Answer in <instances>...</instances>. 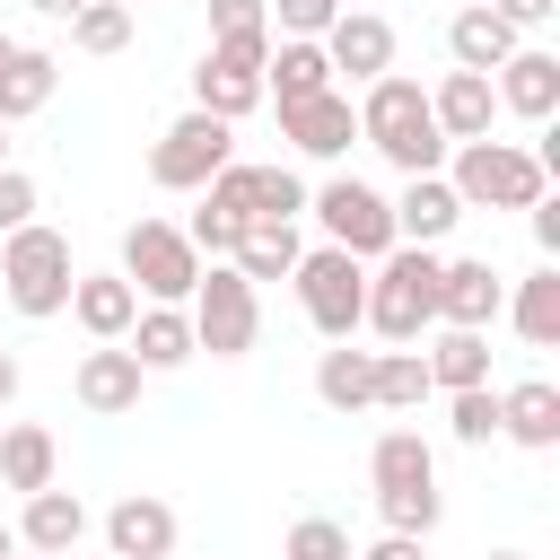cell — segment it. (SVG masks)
Wrapping results in <instances>:
<instances>
[{
	"label": "cell",
	"instance_id": "6da1fadb",
	"mask_svg": "<svg viewBox=\"0 0 560 560\" xmlns=\"http://www.w3.org/2000/svg\"><path fill=\"white\" fill-rule=\"evenodd\" d=\"M350 105H359V140H368L394 175H438V166H446V140H438V122H429V88H420V79L385 70V79H368Z\"/></svg>",
	"mask_w": 560,
	"mask_h": 560
},
{
	"label": "cell",
	"instance_id": "7a4b0ae2",
	"mask_svg": "<svg viewBox=\"0 0 560 560\" xmlns=\"http://www.w3.org/2000/svg\"><path fill=\"white\" fill-rule=\"evenodd\" d=\"M368 332H385L394 350L438 332V254L429 245H394L385 262H368Z\"/></svg>",
	"mask_w": 560,
	"mask_h": 560
},
{
	"label": "cell",
	"instance_id": "3957f363",
	"mask_svg": "<svg viewBox=\"0 0 560 560\" xmlns=\"http://www.w3.org/2000/svg\"><path fill=\"white\" fill-rule=\"evenodd\" d=\"M446 184H455V201L464 210H534L542 201V158L525 149V140H464V149H446V166H438Z\"/></svg>",
	"mask_w": 560,
	"mask_h": 560
},
{
	"label": "cell",
	"instance_id": "277c9868",
	"mask_svg": "<svg viewBox=\"0 0 560 560\" xmlns=\"http://www.w3.org/2000/svg\"><path fill=\"white\" fill-rule=\"evenodd\" d=\"M70 280H79V262H70V236H61V228L26 219L18 236H0V298H9L26 324L61 315V306H70Z\"/></svg>",
	"mask_w": 560,
	"mask_h": 560
},
{
	"label": "cell",
	"instance_id": "5b68a950",
	"mask_svg": "<svg viewBox=\"0 0 560 560\" xmlns=\"http://www.w3.org/2000/svg\"><path fill=\"white\" fill-rule=\"evenodd\" d=\"M184 315H192V350H210V359H245L262 341V289L236 280V262H201Z\"/></svg>",
	"mask_w": 560,
	"mask_h": 560
},
{
	"label": "cell",
	"instance_id": "8992f818",
	"mask_svg": "<svg viewBox=\"0 0 560 560\" xmlns=\"http://www.w3.org/2000/svg\"><path fill=\"white\" fill-rule=\"evenodd\" d=\"M306 219H315L324 245H341L350 262H385V254H394V210H385V192L359 184V175H324V184L306 192Z\"/></svg>",
	"mask_w": 560,
	"mask_h": 560
},
{
	"label": "cell",
	"instance_id": "52a82bcc",
	"mask_svg": "<svg viewBox=\"0 0 560 560\" xmlns=\"http://www.w3.org/2000/svg\"><path fill=\"white\" fill-rule=\"evenodd\" d=\"M122 280H131L140 306H184L192 280H201V254L184 245L175 219H131L122 228Z\"/></svg>",
	"mask_w": 560,
	"mask_h": 560
},
{
	"label": "cell",
	"instance_id": "ba28073f",
	"mask_svg": "<svg viewBox=\"0 0 560 560\" xmlns=\"http://www.w3.org/2000/svg\"><path fill=\"white\" fill-rule=\"evenodd\" d=\"M289 289H298V306H306V324L324 341H350L359 315H368V262H350L341 245H306L298 271H289Z\"/></svg>",
	"mask_w": 560,
	"mask_h": 560
},
{
	"label": "cell",
	"instance_id": "9c48e42d",
	"mask_svg": "<svg viewBox=\"0 0 560 560\" xmlns=\"http://www.w3.org/2000/svg\"><path fill=\"white\" fill-rule=\"evenodd\" d=\"M236 158V122H219V114H175L166 131H158V149H149V184L158 192H201L219 166Z\"/></svg>",
	"mask_w": 560,
	"mask_h": 560
},
{
	"label": "cell",
	"instance_id": "30bf717a",
	"mask_svg": "<svg viewBox=\"0 0 560 560\" xmlns=\"http://www.w3.org/2000/svg\"><path fill=\"white\" fill-rule=\"evenodd\" d=\"M262 61H271V44H210L192 70V105L219 122H245L262 105Z\"/></svg>",
	"mask_w": 560,
	"mask_h": 560
},
{
	"label": "cell",
	"instance_id": "8fae6325",
	"mask_svg": "<svg viewBox=\"0 0 560 560\" xmlns=\"http://www.w3.org/2000/svg\"><path fill=\"white\" fill-rule=\"evenodd\" d=\"M280 140H289L298 158H315V166H341V158L359 149V105H350L341 88L298 96V105H280Z\"/></svg>",
	"mask_w": 560,
	"mask_h": 560
},
{
	"label": "cell",
	"instance_id": "7c38bea8",
	"mask_svg": "<svg viewBox=\"0 0 560 560\" xmlns=\"http://www.w3.org/2000/svg\"><path fill=\"white\" fill-rule=\"evenodd\" d=\"M324 61H332V88L350 96V88H368V79L394 70V26H385L376 9H341V18L324 26Z\"/></svg>",
	"mask_w": 560,
	"mask_h": 560
},
{
	"label": "cell",
	"instance_id": "4fadbf2b",
	"mask_svg": "<svg viewBox=\"0 0 560 560\" xmlns=\"http://www.w3.org/2000/svg\"><path fill=\"white\" fill-rule=\"evenodd\" d=\"M140 385H149V368H140L122 341H88L79 368H70V394H79V411H96V420L140 411Z\"/></svg>",
	"mask_w": 560,
	"mask_h": 560
},
{
	"label": "cell",
	"instance_id": "5bb4252c",
	"mask_svg": "<svg viewBox=\"0 0 560 560\" xmlns=\"http://www.w3.org/2000/svg\"><path fill=\"white\" fill-rule=\"evenodd\" d=\"M499 306H508V280H499L481 254L438 262V324H446V332H490Z\"/></svg>",
	"mask_w": 560,
	"mask_h": 560
},
{
	"label": "cell",
	"instance_id": "9a60e30c",
	"mask_svg": "<svg viewBox=\"0 0 560 560\" xmlns=\"http://www.w3.org/2000/svg\"><path fill=\"white\" fill-rule=\"evenodd\" d=\"M490 96H499V114H516V122H551V114H560V52L516 44V52L490 70Z\"/></svg>",
	"mask_w": 560,
	"mask_h": 560
},
{
	"label": "cell",
	"instance_id": "2e32d148",
	"mask_svg": "<svg viewBox=\"0 0 560 560\" xmlns=\"http://www.w3.org/2000/svg\"><path fill=\"white\" fill-rule=\"evenodd\" d=\"M105 560H175V508L158 490H122L105 508Z\"/></svg>",
	"mask_w": 560,
	"mask_h": 560
},
{
	"label": "cell",
	"instance_id": "e0dca14e",
	"mask_svg": "<svg viewBox=\"0 0 560 560\" xmlns=\"http://www.w3.org/2000/svg\"><path fill=\"white\" fill-rule=\"evenodd\" d=\"M394 210V245H446L455 236V219H464V201H455V184L446 175H402V192L385 201Z\"/></svg>",
	"mask_w": 560,
	"mask_h": 560
},
{
	"label": "cell",
	"instance_id": "ac0fdd59",
	"mask_svg": "<svg viewBox=\"0 0 560 560\" xmlns=\"http://www.w3.org/2000/svg\"><path fill=\"white\" fill-rule=\"evenodd\" d=\"M88 542V499L79 490H35V499H18V551H44V560H70Z\"/></svg>",
	"mask_w": 560,
	"mask_h": 560
},
{
	"label": "cell",
	"instance_id": "d6986e66",
	"mask_svg": "<svg viewBox=\"0 0 560 560\" xmlns=\"http://www.w3.org/2000/svg\"><path fill=\"white\" fill-rule=\"evenodd\" d=\"M429 122H438V140H446V149H464V140H490V122H499V96H490V79H481V70H446V79L429 88Z\"/></svg>",
	"mask_w": 560,
	"mask_h": 560
},
{
	"label": "cell",
	"instance_id": "ffe728a7",
	"mask_svg": "<svg viewBox=\"0 0 560 560\" xmlns=\"http://www.w3.org/2000/svg\"><path fill=\"white\" fill-rule=\"evenodd\" d=\"M499 438L525 446V455H551V446H560V385H551V376L499 385Z\"/></svg>",
	"mask_w": 560,
	"mask_h": 560
},
{
	"label": "cell",
	"instance_id": "44dd1931",
	"mask_svg": "<svg viewBox=\"0 0 560 560\" xmlns=\"http://www.w3.org/2000/svg\"><path fill=\"white\" fill-rule=\"evenodd\" d=\"M52 481H61V438H52L44 420H0V490L35 499V490H52Z\"/></svg>",
	"mask_w": 560,
	"mask_h": 560
},
{
	"label": "cell",
	"instance_id": "7402d4cb",
	"mask_svg": "<svg viewBox=\"0 0 560 560\" xmlns=\"http://www.w3.org/2000/svg\"><path fill=\"white\" fill-rule=\"evenodd\" d=\"M516 44H525V35H516V26H508L490 0H464V9L446 18V61H455V70H481V79H490V70H499Z\"/></svg>",
	"mask_w": 560,
	"mask_h": 560
},
{
	"label": "cell",
	"instance_id": "603a6c76",
	"mask_svg": "<svg viewBox=\"0 0 560 560\" xmlns=\"http://www.w3.org/2000/svg\"><path fill=\"white\" fill-rule=\"evenodd\" d=\"M61 315H70L88 341H122V332H131V315H140V298H131V280H122V271H79Z\"/></svg>",
	"mask_w": 560,
	"mask_h": 560
},
{
	"label": "cell",
	"instance_id": "cb8c5ba5",
	"mask_svg": "<svg viewBox=\"0 0 560 560\" xmlns=\"http://www.w3.org/2000/svg\"><path fill=\"white\" fill-rule=\"evenodd\" d=\"M122 350H131L149 376H166V368L201 359V350H192V315H184V306H140V315H131V332H122Z\"/></svg>",
	"mask_w": 560,
	"mask_h": 560
},
{
	"label": "cell",
	"instance_id": "d4e9b609",
	"mask_svg": "<svg viewBox=\"0 0 560 560\" xmlns=\"http://www.w3.org/2000/svg\"><path fill=\"white\" fill-rule=\"evenodd\" d=\"M332 88V61H324V44H298V35H280L271 44V61H262V105H298V96H324Z\"/></svg>",
	"mask_w": 560,
	"mask_h": 560
},
{
	"label": "cell",
	"instance_id": "484cf974",
	"mask_svg": "<svg viewBox=\"0 0 560 560\" xmlns=\"http://www.w3.org/2000/svg\"><path fill=\"white\" fill-rule=\"evenodd\" d=\"M534 350H560V262H534L516 289H508V306H499Z\"/></svg>",
	"mask_w": 560,
	"mask_h": 560
},
{
	"label": "cell",
	"instance_id": "4316f807",
	"mask_svg": "<svg viewBox=\"0 0 560 560\" xmlns=\"http://www.w3.org/2000/svg\"><path fill=\"white\" fill-rule=\"evenodd\" d=\"M420 359H429V385L438 394H472V385H490V332H429L420 341Z\"/></svg>",
	"mask_w": 560,
	"mask_h": 560
},
{
	"label": "cell",
	"instance_id": "83f0119b",
	"mask_svg": "<svg viewBox=\"0 0 560 560\" xmlns=\"http://www.w3.org/2000/svg\"><path fill=\"white\" fill-rule=\"evenodd\" d=\"M315 402H324V411H376V350L332 341V350L315 359Z\"/></svg>",
	"mask_w": 560,
	"mask_h": 560
},
{
	"label": "cell",
	"instance_id": "f1b7e54d",
	"mask_svg": "<svg viewBox=\"0 0 560 560\" xmlns=\"http://www.w3.org/2000/svg\"><path fill=\"white\" fill-rule=\"evenodd\" d=\"M368 481L376 490H438V446L420 429H385L368 446Z\"/></svg>",
	"mask_w": 560,
	"mask_h": 560
},
{
	"label": "cell",
	"instance_id": "f546056e",
	"mask_svg": "<svg viewBox=\"0 0 560 560\" xmlns=\"http://www.w3.org/2000/svg\"><path fill=\"white\" fill-rule=\"evenodd\" d=\"M52 88H61V61H52L44 44H18V61L0 70V122L44 114V105H52Z\"/></svg>",
	"mask_w": 560,
	"mask_h": 560
},
{
	"label": "cell",
	"instance_id": "4dcf8cb0",
	"mask_svg": "<svg viewBox=\"0 0 560 560\" xmlns=\"http://www.w3.org/2000/svg\"><path fill=\"white\" fill-rule=\"evenodd\" d=\"M298 254H306V236H298V228H245L228 262H236V280H254V289H262V280H289V271H298Z\"/></svg>",
	"mask_w": 560,
	"mask_h": 560
},
{
	"label": "cell",
	"instance_id": "1f68e13d",
	"mask_svg": "<svg viewBox=\"0 0 560 560\" xmlns=\"http://www.w3.org/2000/svg\"><path fill=\"white\" fill-rule=\"evenodd\" d=\"M438 385H429V359L420 350H376V411H420Z\"/></svg>",
	"mask_w": 560,
	"mask_h": 560
},
{
	"label": "cell",
	"instance_id": "d6a6232c",
	"mask_svg": "<svg viewBox=\"0 0 560 560\" xmlns=\"http://www.w3.org/2000/svg\"><path fill=\"white\" fill-rule=\"evenodd\" d=\"M306 219V175L298 166H254V228H298Z\"/></svg>",
	"mask_w": 560,
	"mask_h": 560
},
{
	"label": "cell",
	"instance_id": "836d02e7",
	"mask_svg": "<svg viewBox=\"0 0 560 560\" xmlns=\"http://www.w3.org/2000/svg\"><path fill=\"white\" fill-rule=\"evenodd\" d=\"M70 44H79V52H96V61H105V52H122V44H131V9H122V0H88V9L70 18Z\"/></svg>",
	"mask_w": 560,
	"mask_h": 560
},
{
	"label": "cell",
	"instance_id": "e575fe53",
	"mask_svg": "<svg viewBox=\"0 0 560 560\" xmlns=\"http://www.w3.org/2000/svg\"><path fill=\"white\" fill-rule=\"evenodd\" d=\"M376 516H385V534L429 542V534H438V516H446V499H438V490H376Z\"/></svg>",
	"mask_w": 560,
	"mask_h": 560
},
{
	"label": "cell",
	"instance_id": "d590c367",
	"mask_svg": "<svg viewBox=\"0 0 560 560\" xmlns=\"http://www.w3.org/2000/svg\"><path fill=\"white\" fill-rule=\"evenodd\" d=\"M446 429H455V446H490V438H499V385L446 394Z\"/></svg>",
	"mask_w": 560,
	"mask_h": 560
},
{
	"label": "cell",
	"instance_id": "8d00e7d4",
	"mask_svg": "<svg viewBox=\"0 0 560 560\" xmlns=\"http://www.w3.org/2000/svg\"><path fill=\"white\" fill-rule=\"evenodd\" d=\"M280 560H350V534H341L332 516H298V525L280 534Z\"/></svg>",
	"mask_w": 560,
	"mask_h": 560
},
{
	"label": "cell",
	"instance_id": "74e56055",
	"mask_svg": "<svg viewBox=\"0 0 560 560\" xmlns=\"http://www.w3.org/2000/svg\"><path fill=\"white\" fill-rule=\"evenodd\" d=\"M210 44H271L262 0H210Z\"/></svg>",
	"mask_w": 560,
	"mask_h": 560
},
{
	"label": "cell",
	"instance_id": "f35d334b",
	"mask_svg": "<svg viewBox=\"0 0 560 560\" xmlns=\"http://www.w3.org/2000/svg\"><path fill=\"white\" fill-rule=\"evenodd\" d=\"M262 18L280 35H298V44H324V26L341 18V0H262Z\"/></svg>",
	"mask_w": 560,
	"mask_h": 560
},
{
	"label": "cell",
	"instance_id": "ab89813d",
	"mask_svg": "<svg viewBox=\"0 0 560 560\" xmlns=\"http://www.w3.org/2000/svg\"><path fill=\"white\" fill-rule=\"evenodd\" d=\"M35 210H44V201H35V175H26V166H0V236H18Z\"/></svg>",
	"mask_w": 560,
	"mask_h": 560
},
{
	"label": "cell",
	"instance_id": "60d3db41",
	"mask_svg": "<svg viewBox=\"0 0 560 560\" xmlns=\"http://www.w3.org/2000/svg\"><path fill=\"white\" fill-rule=\"evenodd\" d=\"M490 9H499L516 35H534V26H551V18H560V0H490Z\"/></svg>",
	"mask_w": 560,
	"mask_h": 560
},
{
	"label": "cell",
	"instance_id": "b9f144b4",
	"mask_svg": "<svg viewBox=\"0 0 560 560\" xmlns=\"http://www.w3.org/2000/svg\"><path fill=\"white\" fill-rule=\"evenodd\" d=\"M525 219H534V245H542V262H560V201L542 192V201H534Z\"/></svg>",
	"mask_w": 560,
	"mask_h": 560
},
{
	"label": "cell",
	"instance_id": "7bdbcfd3",
	"mask_svg": "<svg viewBox=\"0 0 560 560\" xmlns=\"http://www.w3.org/2000/svg\"><path fill=\"white\" fill-rule=\"evenodd\" d=\"M350 560H429V551H420L411 534H376V542H368V551H350Z\"/></svg>",
	"mask_w": 560,
	"mask_h": 560
},
{
	"label": "cell",
	"instance_id": "ee69618b",
	"mask_svg": "<svg viewBox=\"0 0 560 560\" xmlns=\"http://www.w3.org/2000/svg\"><path fill=\"white\" fill-rule=\"evenodd\" d=\"M18 385H26V368H18V350H0V411L18 402Z\"/></svg>",
	"mask_w": 560,
	"mask_h": 560
},
{
	"label": "cell",
	"instance_id": "f6af8a7d",
	"mask_svg": "<svg viewBox=\"0 0 560 560\" xmlns=\"http://www.w3.org/2000/svg\"><path fill=\"white\" fill-rule=\"evenodd\" d=\"M26 9H35V18H52V26H70V18L88 9V0H26Z\"/></svg>",
	"mask_w": 560,
	"mask_h": 560
},
{
	"label": "cell",
	"instance_id": "bcb514c9",
	"mask_svg": "<svg viewBox=\"0 0 560 560\" xmlns=\"http://www.w3.org/2000/svg\"><path fill=\"white\" fill-rule=\"evenodd\" d=\"M0 560H18V525L9 516H0Z\"/></svg>",
	"mask_w": 560,
	"mask_h": 560
},
{
	"label": "cell",
	"instance_id": "7dc6e473",
	"mask_svg": "<svg viewBox=\"0 0 560 560\" xmlns=\"http://www.w3.org/2000/svg\"><path fill=\"white\" fill-rule=\"evenodd\" d=\"M9 61H18V35H0V70H9Z\"/></svg>",
	"mask_w": 560,
	"mask_h": 560
},
{
	"label": "cell",
	"instance_id": "c3c4849f",
	"mask_svg": "<svg viewBox=\"0 0 560 560\" xmlns=\"http://www.w3.org/2000/svg\"><path fill=\"white\" fill-rule=\"evenodd\" d=\"M0 166H9V122H0Z\"/></svg>",
	"mask_w": 560,
	"mask_h": 560
},
{
	"label": "cell",
	"instance_id": "681fc988",
	"mask_svg": "<svg viewBox=\"0 0 560 560\" xmlns=\"http://www.w3.org/2000/svg\"><path fill=\"white\" fill-rule=\"evenodd\" d=\"M490 560H525V551H490Z\"/></svg>",
	"mask_w": 560,
	"mask_h": 560
},
{
	"label": "cell",
	"instance_id": "f907efd6",
	"mask_svg": "<svg viewBox=\"0 0 560 560\" xmlns=\"http://www.w3.org/2000/svg\"><path fill=\"white\" fill-rule=\"evenodd\" d=\"M18 560H44V551H18Z\"/></svg>",
	"mask_w": 560,
	"mask_h": 560
},
{
	"label": "cell",
	"instance_id": "816d5d0a",
	"mask_svg": "<svg viewBox=\"0 0 560 560\" xmlns=\"http://www.w3.org/2000/svg\"><path fill=\"white\" fill-rule=\"evenodd\" d=\"M122 9H140V0H122Z\"/></svg>",
	"mask_w": 560,
	"mask_h": 560
}]
</instances>
